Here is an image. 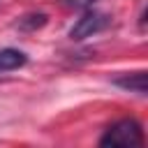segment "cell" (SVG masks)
Returning a JSON list of instances; mask_svg holds the SVG:
<instances>
[{
  "label": "cell",
  "mask_w": 148,
  "mask_h": 148,
  "mask_svg": "<svg viewBox=\"0 0 148 148\" xmlns=\"http://www.w3.org/2000/svg\"><path fill=\"white\" fill-rule=\"evenodd\" d=\"M111 18L102 12H95V9H86L81 18H76V23L69 28V39L74 42H81L86 37H92L97 32H102L104 28H109Z\"/></svg>",
  "instance_id": "7a4b0ae2"
},
{
  "label": "cell",
  "mask_w": 148,
  "mask_h": 148,
  "mask_svg": "<svg viewBox=\"0 0 148 148\" xmlns=\"http://www.w3.org/2000/svg\"><path fill=\"white\" fill-rule=\"evenodd\" d=\"M99 146H120V148L143 146V130L134 118H123L104 130V134L99 136Z\"/></svg>",
  "instance_id": "6da1fadb"
},
{
  "label": "cell",
  "mask_w": 148,
  "mask_h": 148,
  "mask_svg": "<svg viewBox=\"0 0 148 148\" xmlns=\"http://www.w3.org/2000/svg\"><path fill=\"white\" fill-rule=\"evenodd\" d=\"M113 83L123 90H130V92H136V95H146V72L139 69V72H127V74H120L113 79Z\"/></svg>",
  "instance_id": "3957f363"
},
{
  "label": "cell",
  "mask_w": 148,
  "mask_h": 148,
  "mask_svg": "<svg viewBox=\"0 0 148 148\" xmlns=\"http://www.w3.org/2000/svg\"><path fill=\"white\" fill-rule=\"evenodd\" d=\"M25 62H28V56H25L23 51L12 49V46L0 49V74H2V72H14V69L23 67Z\"/></svg>",
  "instance_id": "277c9868"
},
{
  "label": "cell",
  "mask_w": 148,
  "mask_h": 148,
  "mask_svg": "<svg viewBox=\"0 0 148 148\" xmlns=\"http://www.w3.org/2000/svg\"><path fill=\"white\" fill-rule=\"evenodd\" d=\"M46 14H42V12H35V14H25V16H21L18 18V23H16V28L18 30H28V32H32V30H37V28H42V25H46Z\"/></svg>",
  "instance_id": "5b68a950"
},
{
  "label": "cell",
  "mask_w": 148,
  "mask_h": 148,
  "mask_svg": "<svg viewBox=\"0 0 148 148\" xmlns=\"http://www.w3.org/2000/svg\"><path fill=\"white\" fill-rule=\"evenodd\" d=\"M95 2L97 0H62V5L69 9H90Z\"/></svg>",
  "instance_id": "8992f818"
}]
</instances>
